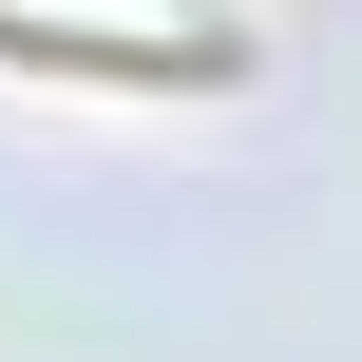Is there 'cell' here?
Returning <instances> with one entry per match:
<instances>
[{
    "instance_id": "obj_1",
    "label": "cell",
    "mask_w": 362,
    "mask_h": 362,
    "mask_svg": "<svg viewBox=\"0 0 362 362\" xmlns=\"http://www.w3.org/2000/svg\"><path fill=\"white\" fill-rule=\"evenodd\" d=\"M0 57H38V76H210V57H172V38H95V19H0Z\"/></svg>"
}]
</instances>
